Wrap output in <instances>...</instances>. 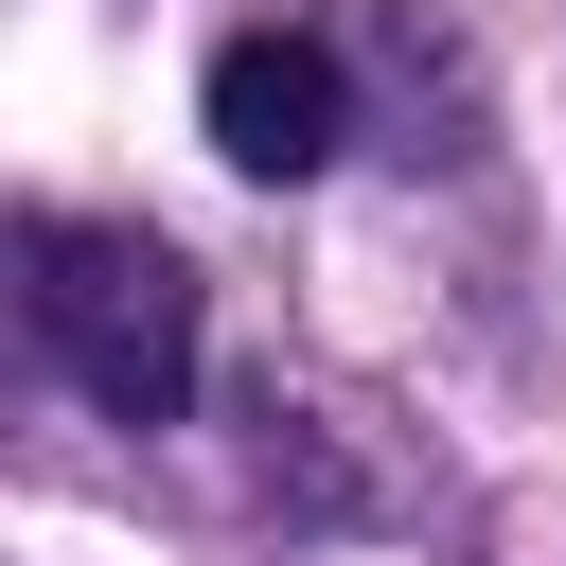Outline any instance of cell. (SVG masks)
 <instances>
[{
    "label": "cell",
    "instance_id": "obj_1",
    "mask_svg": "<svg viewBox=\"0 0 566 566\" xmlns=\"http://www.w3.org/2000/svg\"><path fill=\"white\" fill-rule=\"evenodd\" d=\"M18 318H35V354H53L106 424H177V389H195V265H177L159 230L35 212V230H18Z\"/></svg>",
    "mask_w": 566,
    "mask_h": 566
},
{
    "label": "cell",
    "instance_id": "obj_2",
    "mask_svg": "<svg viewBox=\"0 0 566 566\" xmlns=\"http://www.w3.org/2000/svg\"><path fill=\"white\" fill-rule=\"evenodd\" d=\"M336 124H354V88H336L318 35H230L212 53V159L230 177H318Z\"/></svg>",
    "mask_w": 566,
    "mask_h": 566
}]
</instances>
